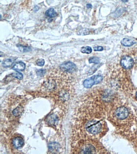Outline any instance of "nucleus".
<instances>
[{"mask_svg":"<svg viewBox=\"0 0 137 154\" xmlns=\"http://www.w3.org/2000/svg\"><path fill=\"white\" fill-rule=\"evenodd\" d=\"M87 8H88V9H89V8H91L92 7V5L91 4H88L87 5Z\"/></svg>","mask_w":137,"mask_h":154,"instance_id":"nucleus-22","label":"nucleus"},{"mask_svg":"<svg viewBox=\"0 0 137 154\" xmlns=\"http://www.w3.org/2000/svg\"><path fill=\"white\" fill-rule=\"evenodd\" d=\"M100 62V59L97 57H93L89 59V63H94L97 64Z\"/></svg>","mask_w":137,"mask_h":154,"instance_id":"nucleus-18","label":"nucleus"},{"mask_svg":"<svg viewBox=\"0 0 137 154\" xmlns=\"http://www.w3.org/2000/svg\"><path fill=\"white\" fill-rule=\"evenodd\" d=\"M121 64L122 66L125 69H129L134 65V60L129 56H124L121 60Z\"/></svg>","mask_w":137,"mask_h":154,"instance_id":"nucleus-4","label":"nucleus"},{"mask_svg":"<svg viewBox=\"0 0 137 154\" xmlns=\"http://www.w3.org/2000/svg\"><path fill=\"white\" fill-rule=\"evenodd\" d=\"M25 68V64L21 61L15 63L12 67V69L17 71H22Z\"/></svg>","mask_w":137,"mask_h":154,"instance_id":"nucleus-9","label":"nucleus"},{"mask_svg":"<svg viewBox=\"0 0 137 154\" xmlns=\"http://www.w3.org/2000/svg\"><path fill=\"white\" fill-rule=\"evenodd\" d=\"M103 50V48L101 46H98L94 47V50L95 51H102Z\"/></svg>","mask_w":137,"mask_h":154,"instance_id":"nucleus-21","label":"nucleus"},{"mask_svg":"<svg viewBox=\"0 0 137 154\" xmlns=\"http://www.w3.org/2000/svg\"><path fill=\"white\" fill-rule=\"evenodd\" d=\"M36 63L37 65L39 66H43L44 65L45 61L44 59H39L36 61Z\"/></svg>","mask_w":137,"mask_h":154,"instance_id":"nucleus-19","label":"nucleus"},{"mask_svg":"<svg viewBox=\"0 0 137 154\" xmlns=\"http://www.w3.org/2000/svg\"><path fill=\"white\" fill-rule=\"evenodd\" d=\"M23 107L21 106H18L12 111V114L15 117H19L22 113Z\"/></svg>","mask_w":137,"mask_h":154,"instance_id":"nucleus-12","label":"nucleus"},{"mask_svg":"<svg viewBox=\"0 0 137 154\" xmlns=\"http://www.w3.org/2000/svg\"><path fill=\"white\" fill-rule=\"evenodd\" d=\"M85 128L89 133L93 134H97L101 130V124L99 121L92 120L87 123Z\"/></svg>","mask_w":137,"mask_h":154,"instance_id":"nucleus-1","label":"nucleus"},{"mask_svg":"<svg viewBox=\"0 0 137 154\" xmlns=\"http://www.w3.org/2000/svg\"><path fill=\"white\" fill-rule=\"evenodd\" d=\"M17 47L20 50V51L22 52H29L31 50V48L27 46H21V45H19L17 46Z\"/></svg>","mask_w":137,"mask_h":154,"instance_id":"nucleus-14","label":"nucleus"},{"mask_svg":"<svg viewBox=\"0 0 137 154\" xmlns=\"http://www.w3.org/2000/svg\"><path fill=\"white\" fill-rule=\"evenodd\" d=\"M60 69L65 72L72 73L76 71V66L75 63L70 61L65 62L60 66Z\"/></svg>","mask_w":137,"mask_h":154,"instance_id":"nucleus-3","label":"nucleus"},{"mask_svg":"<svg viewBox=\"0 0 137 154\" xmlns=\"http://www.w3.org/2000/svg\"><path fill=\"white\" fill-rule=\"evenodd\" d=\"M45 73H46V71L44 70H42V69L39 70L37 71V75L39 76H43L45 74Z\"/></svg>","mask_w":137,"mask_h":154,"instance_id":"nucleus-20","label":"nucleus"},{"mask_svg":"<svg viewBox=\"0 0 137 154\" xmlns=\"http://www.w3.org/2000/svg\"><path fill=\"white\" fill-rule=\"evenodd\" d=\"M60 145L56 142H51L49 144V150L51 153H56L59 151Z\"/></svg>","mask_w":137,"mask_h":154,"instance_id":"nucleus-8","label":"nucleus"},{"mask_svg":"<svg viewBox=\"0 0 137 154\" xmlns=\"http://www.w3.org/2000/svg\"><path fill=\"white\" fill-rule=\"evenodd\" d=\"M121 43L123 46L126 47H129L133 46L136 43V42L133 41V40H130L127 38H124L121 41Z\"/></svg>","mask_w":137,"mask_h":154,"instance_id":"nucleus-10","label":"nucleus"},{"mask_svg":"<svg viewBox=\"0 0 137 154\" xmlns=\"http://www.w3.org/2000/svg\"><path fill=\"white\" fill-rule=\"evenodd\" d=\"M57 120V118L54 115L50 116L48 118V122L51 125H54Z\"/></svg>","mask_w":137,"mask_h":154,"instance_id":"nucleus-16","label":"nucleus"},{"mask_svg":"<svg viewBox=\"0 0 137 154\" xmlns=\"http://www.w3.org/2000/svg\"><path fill=\"white\" fill-rule=\"evenodd\" d=\"M14 60L11 59H7L4 61L2 63V65L4 67H9L11 66L13 63Z\"/></svg>","mask_w":137,"mask_h":154,"instance_id":"nucleus-13","label":"nucleus"},{"mask_svg":"<svg viewBox=\"0 0 137 154\" xmlns=\"http://www.w3.org/2000/svg\"><path fill=\"white\" fill-rule=\"evenodd\" d=\"M103 79V77L101 75H94L91 78L85 80L83 82L84 86L86 88H89L94 85L100 83Z\"/></svg>","mask_w":137,"mask_h":154,"instance_id":"nucleus-2","label":"nucleus"},{"mask_svg":"<svg viewBox=\"0 0 137 154\" xmlns=\"http://www.w3.org/2000/svg\"><path fill=\"white\" fill-rule=\"evenodd\" d=\"M129 115L128 110L125 107H118L115 111V115L117 118L123 120L127 117Z\"/></svg>","mask_w":137,"mask_h":154,"instance_id":"nucleus-5","label":"nucleus"},{"mask_svg":"<svg viewBox=\"0 0 137 154\" xmlns=\"http://www.w3.org/2000/svg\"><path fill=\"white\" fill-rule=\"evenodd\" d=\"M82 53L87 54H90L92 52V49L89 46L82 47L81 49Z\"/></svg>","mask_w":137,"mask_h":154,"instance_id":"nucleus-15","label":"nucleus"},{"mask_svg":"<svg viewBox=\"0 0 137 154\" xmlns=\"http://www.w3.org/2000/svg\"><path fill=\"white\" fill-rule=\"evenodd\" d=\"M46 16L50 18H53L56 17L58 15L57 12L55 11L53 8H50V9L47 10L45 13Z\"/></svg>","mask_w":137,"mask_h":154,"instance_id":"nucleus-11","label":"nucleus"},{"mask_svg":"<svg viewBox=\"0 0 137 154\" xmlns=\"http://www.w3.org/2000/svg\"><path fill=\"white\" fill-rule=\"evenodd\" d=\"M136 97H137V92H136Z\"/></svg>","mask_w":137,"mask_h":154,"instance_id":"nucleus-25","label":"nucleus"},{"mask_svg":"<svg viewBox=\"0 0 137 154\" xmlns=\"http://www.w3.org/2000/svg\"><path fill=\"white\" fill-rule=\"evenodd\" d=\"M39 9V8L37 6H36L34 8V11H37Z\"/></svg>","mask_w":137,"mask_h":154,"instance_id":"nucleus-23","label":"nucleus"},{"mask_svg":"<svg viewBox=\"0 0 137 154\" xmlns=\"http://www.w3.org/2000/svg\"><path fill=\"white\" fill-rule=\"evenodd\" d=\"M11 75L14 78H16L19 80H22L23 78V75L22 73L19 72H15L11 74Z\"/></svg>","mask_w":137,"mask_h":154,"instance_id":"nucleus-17","label":"nucleus"},{"mask_svg":"<svg viewBox=\"0 0 137 154\" xmlns=\"http://www.w3.org/2000/svg\"><path fill=\"white\" fill-rule=\"evenodd\" d=\"M122 1L123 2H127V1H128V0H122Z\"/></svg>","mask_w":137,"mask_h":154,"instance_id":"nucleus-24","label":"nucleus"},{"mask_svg":"<svg viewBox=\"0 0 137 154\" xmlns=\"http://www.w3.org/2000/svg\"><path fill=\"white\" fill-rule=\"evenodd\" d=\"M79 151V153H95V149L91 144H83L81 145Z\"/></svg>","mask_w":137,"mask_h":154,"instance_id":"nucleus-6","label":"nucleus"},{"mask_svg":"<svg viewBox=\"0 0 137 154\" xmlns=\"http://www.w3.org/2000/svg\"><path fill=\"white\" fill-rule=\"evenodd\" d=\"M12 143L14 147L16 149H19L22 147L24 145V140L21 137L17 136L13 139Z\"/></svg>","mask_w":137,"mask_h":154,"instance_id":"nucleus-7","label":"nucleus"}]
</instances>
